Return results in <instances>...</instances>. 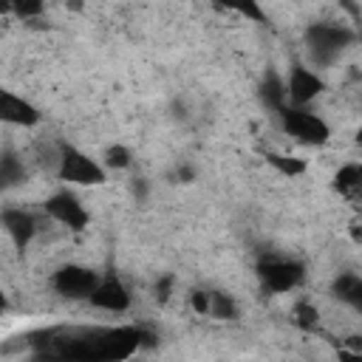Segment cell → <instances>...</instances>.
Instances as JSON below:
<instances>
[{
  "label": "cell",
  "mask_w": 362,
  "mask_h": 362,
  "mask_svg": "<svg viewBox=\"0 0 362 362\" xmlns=\"http://www.w3.org/2000/svg\"><path fill=\"white\" fill-rule=\"evenodd\" d=\"M45 218V215H42ZM42 218L37 215V212H31V209H25V206H3L0 209V226H3V232L8 235V240L14 243V249H20V252H25L31 243H34V238L40 235V223H42Z\"/></svg>",
  "instance_id": "ba28073f"
},
{
  "label": "cell",
  "mask_w": 362,
  "mask_h": 362,
  "mask_svg": "<svg viewBox=\"0 0 362 362\" xmlns=\"http://www.w3.org/2000/svg\"><path fill=\"white\" fill-rule=\"evenodd\" d=\"M0 14H11V6H8V0H0Z\"/></svg>",
  "instance_id": "cb8c5ba5"
},
{
  "label": "cell",
  "mask_w": 362,
  "mask_h": 362,
  "mask_svg": "<svg viewBox=\"0 0 362 362\" xmlns=\"http://www.w3.org/2000/svg\"><path fill=\"white\" fill-rule=\"evenodd\" d=\"M260 99H263L272 110L283 107V105H286V85H283V76H277L274 71H269V74L263 76V82H260Z\"/></svg>",
  "instance_id": "e0dca14e"
},
{
  "label": "cell",
  "mask_w": 362,
  "mask_h": 362,
  "mask_svg": "<svg viewBox=\"0 0 362 362\" xmlns=\"http://www.w3.org/2000/svg\"><path fill=\"white\" fill-rule=\"evenodd\" d=\"M173 274H164L158 283H156V297H158V303H167L170 300V291H173Z\"/></svg>",
  "instance_id": "7402d4cb"
},
{
  "label": "cell",
  "mask_w": 362,
  "mask_h": 362,
  "mask_svg": "<svg viewBox=\"0 0 362 362\" xmlns=\"http://www.w3.org/2000/svg\"><path fill=\"white\" fill-rule=\"evenodd\" d=\"M356 42V31L345 23H328L317 20L303 31V45L308 54L311 68H328L334 65L351 45Z\"/></svg>",
  "instance_id": "6da1fadb"
},
{
  "label": "cell",
  "mask_w": 362,
  "mask_h": 362,
  "mask_svg": "<svg viewBox=\"0 0 362 362\" xmlns=\"http://www.w3.org/2000/svg\"><path fill=\"white\" fill-rule=\"evenodd\" d=\"M99 274L102 272H96L90 266H82V263H62L51 274V288L65 300H85L88 303L90 291L99 283Z\"/></svg>",
  "instance_id": "8992f818"
},
{
  "label": "cell",
  "mask_w": 362,
  "mask_h": 362,
  "mask_svg": "<svg viewBox=\"0 0 362 362\" xmlns=\"http://www.w3.org/2000/svg\"><path fill=\"white\" fill-rule=\"evenodd\" d=\"M277 113V122H280V130L286 136H291L294 141L300 144H325L331 139V124L311 107H294V105H283L274 110Z\"/></svg>",
  "instance_id": "277c9868"
},
{
  "label": "cell",
  "mask_w": 362,
  "mask_h": 362,
  "mask_svg": "<svg viewBox=\"0 0 362 362\" xmlns=\"http://www.w3.org/2000/svg\"><path fill=\"white\" fill-rule=\"evenodd\" d=\"M42 212L48 221L65 226L68 232H85L88 223H90V212L85 209L82 198L71 189V187H62L57 192H51L45 201H42Z\"/></svg>",
  "instance_id": "5b68a950"
},
{
  "label": "cell",
  "mask_w": 362,
  "mask_h": 362,
  "mask_svg": "<svg viewBox=\"0 0 362 362\" xmlns=\"http://www.w3.org/2000/svg\"><path fill=\"white\" fill-rule=\"evenodd\" d=\"M255 277H257L263 294H288L305 283V266L294 257L266 255L255 263Z\"/></svg>",
  "instance_id": "3957f363"
},
{
  "label": "cell",
  "mask_w": 362,
  "mask_h": 362,
  "mask_svg": "<svg viewBox=\"0 0 362 362\" xmlns=\"http://www.w3.org/2000/svg\"><path fill=\"white\" fill-rule=\"evenodd\" d=\"M294 322L303 331H320V308L311 300H297V305H294Z\"/></svg>",
  "instance_id": "ac0fdd59"
},
{
  "label": "cell",
  "mask_w": 362,
  "mask_h": 362,
  "mask_svg": "<svg viewBox=\"0 0 362 362\" xmlns=\"http://www.w3.org/2000/svg\"><path fill=\"white\" fill-rule=\"evenodd\" d=\"M189 305H192V311L198 317H206V311H209V288H195L189 294Z\"/></svg>",
  "instance_id": "44dd1931"
},
{
  "label": "cell",
  "mask_w": 362,
  "mask_h": 362,
  "mask_svg": "<svg viewBox=\"0 0 362 362\" xmlns=\"http://www.w3.org/2000/svg\"><path fill=\"white\" fill-rule=\"evenodd\" d=\"M331 294L351 308H362V277L356 272H342L331 283Z\"/></svg>",
  "instance_id": "4fadbf2b"
},
{
  "label": "cell",
  "mask_w": 362,
  "mask_h": 362,
  "mask_svg": "<svg viewBox=\"0 0 362 362\" xmlns=\"http://www.w3.org/2000/svg\"><path fill=\"white\" fill-rule=\"evenodd\" d=\"M345 201L356 204L359 201V192H362V167L359 161H345L337 173H334V184H331Z\"/></svg>",
  "instance_id": "7c38bea8"
},
{
  "label": "cell",
  "mask_w": 362,
  "mask_h": 362,
  "mask_svg": "<svg viewBox=\"0 0 362 362\" xmlns=\"http://www.w3.org/2000/svg\"><path fill=\"white\" fill-rule=\"evenodd\" d=\"M212 6L223 8V11H232L249 23H266V11L260 6V0H209Z\"/></svg>",
  "instance_id": "9a60e30c"
},
{
  "label": "cell",
  "mask_w": 362,
  "mask_h": 362,
  "mask_svg": "<svg viewBox=\"0 0 362 362\" xmlns=\"http://www.w3.org/2000/svg\"><path fill=\"white\" fill-rule=\"evenodd\" d=\"M54 175H57V181H62L68 187H102L107 181L105 164H99L96 158H90L82 147H76L71 141L57 144Z\"/></svg>",
  "instance_id": "7a4b0ae2"
},
{
  "label": "cell",
  "mask_w": 362,
  "mask_h": 362,
  "mask_svg": "<svg viewBox=\"0 0 362 362\" xmlns=\"http://www.w3.org/2000/svg\"><path fill=\"white\" fill-rule=\"evenodd\" d=\"M8 308V297H6V291H3V286H0V314Z\"/></svg>",
  "instance_id": "603a6c76"
},
{
  "label": "cell",
  "mask_w": 362,
  "mask_h": 362,
  "mask_svg": "<svg viewBox=\"0 0 362 362\" xmlns=\"http://www.w3.org/2000/svg\"><path fill=\"white\" fill-rule=\"evenodd\" d=\"M263 161L272 170H277L283 178H300L308 170V161L305 158L291 156V153H280V150H263Z\"/></svg>",
  "instance_id": "5bb4252c"
},
{
  "label": "cell",
  "mask_w": 362,
  "mask_h": 362,
  "mask_svg": "<svg viewBox=\"0 0 362 362\" xmlns=\"http://www.w3.org/2000/svg\"><path fill=\"white\" fill-rule=\"evenodd\" d=\"M206 317H212V320H238L240 317L238 300L229 291H209V311H206Z\"/></svg>",
  "instance_id": "2e32d148"
},
{
  "label": "cell",
  "mask_w": 362,
  "mask_h": 362,
  "mask_svg": "<svg viewBox=\"0 0 362 362\" xmlns=\"http://www.w3.org/2000/svg\"><path fill=\"white\" fill-rule=\"evenodd\" d=\"M133 161V153L124 144H110L105 150V170H127Z\"/></svg>",
  "instance_id": "ffe728a7"
},
{
  "label": "cell",
  "mask_w": 362,
  "mask_h": 362,
  "mask_svg": "<svg viewBox=\"0 0 362 362\" xmlns=\"http://www.w3.org/2000/svg\"><path fill=\"white\" fill-rule=\"evenodd\" d=\"M40 122H42V113L31 99H25L23 93L8 90V88H0V124L37 127Z\"/></svg>",
  "instance_id": "30bf717a"
},
{
  "label": "cell",
  "mask_w": 362,
  "mask_h": 362,
  "mask_svg": "<svg viewBox=\"0 0 362 362\" xmlns=\"http://www.w3.org/2000/svg\"><path fill=\"white\" fill-rule=\"evenodd\" d=\"M8 6L17 20H37L45 11V0H8Z\"/></svg>",
  "instance_id": "d6986e66"
},
{
  "label": "cell",
  "mask_w": 362,
  "mask_h": 362,
  "mask_svg": "<svg viewBox=\"0 0 362 362\" xmlns=\"http://www.w3.org/2000/svg\"><path fill=\"white\" fill-rule=\"evenodd\" d=\"M283 85H286V105L294 107H308L325 90V79L305 62H291Z\"/></svg>",
  "instance_id": "52a82bcc"
},
{
  "label": "cell",
  "mask_w": 362,
  "mask_h": 362,
  "mask_svg": "<svg viewBox=\"0 0 362 362\" xmlns=\"http://www.w3.org/2000/svg\"><path fill=\"white\" fill-rule=\"evenodd\" d=\"M28 164L17 150H0V192L25 184Z\"/></svg>",
  "instance_id": "8fae6325"
},
{
  "label": "cell",
  "mask_w": 362,
  "mask_h": 362,
  "mask_svg": "<svg viewBox=\"0 0 362 362\" xmlns=\"http://www.w3.org/2000/svg\"><path fill=\"white\" fill-rule=\"evenodd\" d=\"M88 303H90L96 311L124 314V311L133 305V294H130V288L124 286V280H122L113 269H107L105 274H99V283H96V288L90 291Z\"/></svg>",
  "instance_id": "9c48e42d"
}]
</instances>
